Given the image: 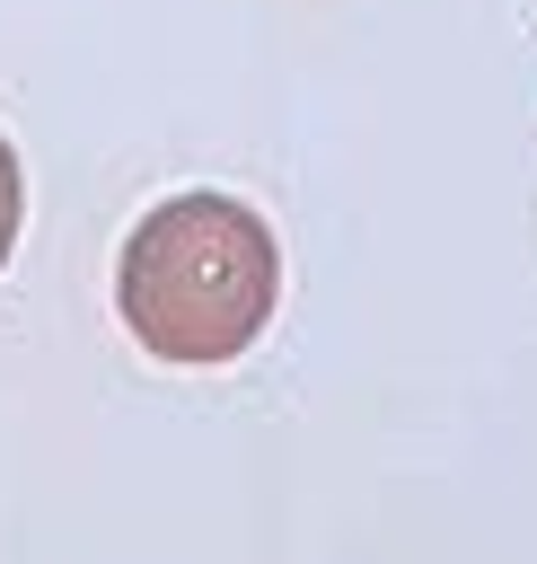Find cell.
I'll list each match as a JSON object with an SVG mask.
<instances>
[{
	"label": "cell",
	"instance_id": "6da1fadb",
	"mask_svg": "<svg viewBox=\"0 0 537 564\" xmlns=\"http://www.w3.org/2000/svg\"><path fill=\"white\" fill-rule=\"evenodd\" d=\"M282 300V247L255 203L238 194H167L132 220L123 264H114V308L150 361L176 370H220L238 361Z\"/></svg>",
	"mask_w": 537,
	"mask_h": 564
},
{
	"label": "cell",
	"instance_id": "7a4b0ae2",
	"mask_svg": "<svg viewBox=\"0 0 537 564\" xmlns=\"http://www.w3.org/2000/svg\"><path fill=\"white\" fill-rule=\"evenodd\" d=\"M18 220H26V176H18V150H9V132H0V264H9V247H18Z\"/></svg>",
	"mask_w": 537,
	"mask_h": 564
}]
</instances>
